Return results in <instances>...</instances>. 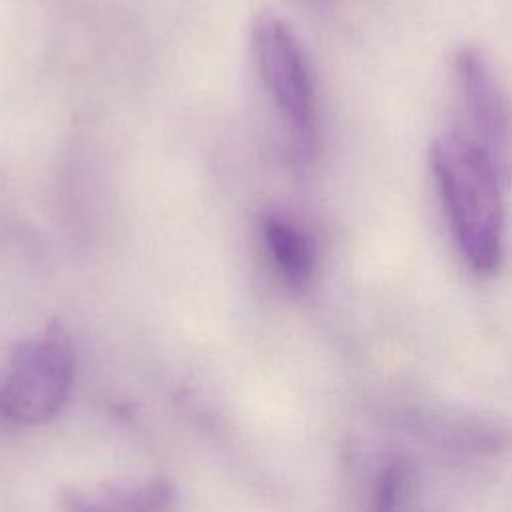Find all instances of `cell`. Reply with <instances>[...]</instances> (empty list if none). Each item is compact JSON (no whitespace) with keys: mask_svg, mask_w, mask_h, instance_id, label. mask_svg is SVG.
I'll use <instances>...</instances> for the list:
<instances>
[{"mask_svg":"<svg viewBox=\"0 0 512 512\" xmlns=\"http://www.w3.org/2000/svg\"><path fill=\"white\" fill-rule=\"evenodd\" d=\"M456 84L464 110L476 132V142L490 154L496 166L506 170L510 154L512 120L508 100L480 48L468 44L454 54Z\"/></svg>","mask_w":512,"mask_h":512,"instance_id":"cell-4","label":"cell"},{"mask_svg":"<svg viewBox=\"0 0 512 512\" xmlns=\"http://www.w3.org/2000/svg\"><path fill=\"white\" fill-rule=\"evenodd\" d=\"M174 486L166 478L104 482L70 488L62 496L64 512H170Z\"/></svg>","mask_w":512,"mask_h":512,"instance_id":"cell-5","label":"cell"},{"mask_svg":"<svg viewBox=\"0 0 512 512\" xmlns=\"http://www.w3.org/2000/svg\"><path fill=\"white\" fill-rule=\"evenodd\" d=\"M252 50L262 80L296 144L310 150L316 140V92L296 32L280 16L262 12L252 26Z\"/></svg>","mask_w":512,"mask_h":512,"instance_id":"cell-3","label":"cell"},{"mask_svg":"<svg viewBox=\"0 0 512 512\" xmlns=\"http://www.w3.org/2000/svg\"><path fill=\"white\" fill-rule=\"evenodd\" d=\"M74 382V348L66 330L52 322L20 342L0 388V414L16 424H40L66 404Z\"/></svg>","mask_w":512,"mask_h":512,"instance_id":"cell-2","label":"cell"},{"mask_svg":"<svg viewBox=\"0 0 512 512\" xmlns=\"http://www.w3.org/2000/svg\"><path fill=\"white\" fill-rule=\"evenodd\" d=\"M262 236L282 280L292 290H304L316 270V250L308 232L282 214H266Z\"/></svg>","mask_w":512,"mask_h":512,"instance_id":"cell-6","label":"cell"},{"mask_svg":"<svg viewBox=\"0 0 512 512\" xmlns=\"http://www.w3.org/2000/svg\"><path fill=\"white\" fill-rule=\"evenodd\" d=\"M408 484V466L400 458L386 460L374 476L368 512H400Z\"/></svg>","mask_w":512,"mask_h":512,"instance_id":"cell-7","label":"cell"},{"mask_svg":"<svg viewBox=\"0 0 512 512\" xmlns=\"http://www.w3.org/2000/svg\"><path fill=\"white\" fill-rule=\"evenodd\" d=\"M430 168L466 266L492 274L504 252V200L500 168L472 138L446 132L430 144Z\"/></svg>","mask_w":512,"mask_h":512,"instance_id":"cell-1","label":"cell"}]
</instances>
